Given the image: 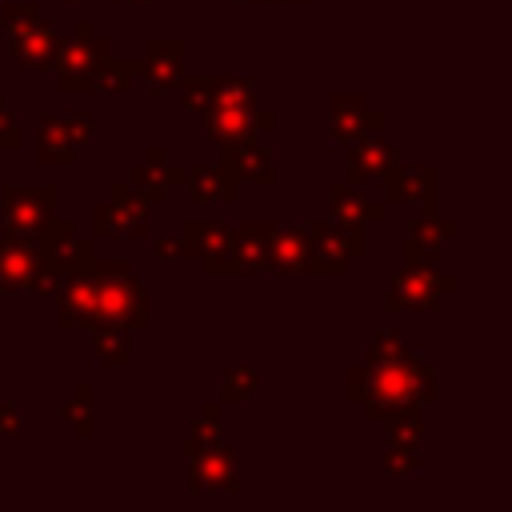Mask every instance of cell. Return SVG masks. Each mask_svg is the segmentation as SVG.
<instances>
[{
  "label": "cell",
  "instance_id": "4316f807",
  "mask_svg": "<svg viewBox=\"0 0 512 512\" xmlns=\"http://www.w3.org/2000/svg\"><path fill=\"white\" fill-rule=\"evenodd\" d=\"M128 188L152 208V204H164L168 200V180H164V164H136L132 172H128Z\"/></svg>",
  "mask_w": 512,
  "mask_h": 512
},
{
  "label": "cell",
  "instance_id": "ba28073f",
  "mask_svg": "<svg viewBox=\"0 0 512 512\" xmlns=\"http://www.w3.org/2000/svg\"><path fill=\"white\" fill-rule=\"evenodd\" d=\"M276 124V112L256 104H208L204 108V144L224 148L232 140H248L256 132H268Z\"/></svg>",
  "mask_w": 512,
  "mask_h": 512
},
{
  "label": "cell",
  "instance_id": "e575fe53",
  "mask_svg": "<svg viewBox=\"0 0 512 512\" xmlns=\"http://www.w3.org/2000/svg\"><path fill=\"white\" fill-rule=\"evenodd\" d=\"M20 432V408L16 400H0V440H12Z\"/></svg>",
  "mask_w": 512,
  "mask_h": 512
},
{
  "label": "cell",
  "instance_id": "8d00e7d4",
  "mask_svg": "<svg viewBox=\"0 0 512 512\" xmlns=\"http://www.w3.org/2000/svg\"><path fill=\"white\" fill-rule=\"evenodd\" d=\"M116 4H160V0H116Z\"/></svg>",
  "mask_w": 512,
  "mask_h": 512
},
{
  "label": "cell",
  "instance_id": "83f0119b",
  "mask_svg": "<svg viewBox=\"0 0 512 512\" xmlns=\"http://www.w3.org/2000/svg\"><path fill=\"white\" fill-rule=\"evenodd\" d=\"M260 392V380L252 368L236 364V368H224V384H220V400L232 404V400H252Z\"/></svg>",
  "mask_w": 512,
  "mask_h": 512
},
{
  "label": "cell",
  "instance_id": "2e32d148",
  "mask_svg": "<svg viewBox=\"0 0 512 512\" xmlns=\"http://www.w3.org/2000/svg\"><path fill=\"white\" fill-rule=\"evenodd\" d=\"M56 296H60V312H56L60 328H92L96 324V280H92V272L64 276Z\"/></svg>",
  "mask_w": 512,
  "mask_h": 512
},
{
  "label": "cell",
  "instance_id": "30bf717a",
  "mask_svg": "<svg viewBox=\"0 0 512 512\" xmlns=\"http://www.w3.org/2000/svg\"><path fill=\"white\" fill-rule=\"evenodd\" d=\"M0 204H4L8 232H36L56 208V188L52 184H32V188L28 184H4Z\"/></svg>",
  "mask_w": 512,
  "mask_h": 512
},
{
  "label": "cell",
  "instance_id": "7402d4cb",
  "mask_svg": "<svg viewBox=\"0 0 512 512\" xmlns=\"http://www.w3.org/2000/svg\"><path fill=\"white\" fill-rule=\"evenodd\" d=\"M452 236H456L452 220H436L432 212H428L424 220H412L408 240H404V256H408V264H436L440 244L452 240Z\"/></svg>",
  "mask_w": 512,
  "mask_h": 512
},
{
  "label": "cell",
  "instance_id": "74e56055",
  "mask_svg": "<svg viewBox=\"0 0 512 512\" xmlns=\"http://www.w3.org/2000/svg\"><path fill=\"white\" fill-rule=\"evenodd\" d=\"M264 4H288V0H264ZM296 4H304V0H296Z\"/></svg>",
  "mask_w": 512,
  "mask_h": 512
},
{
  "label": "cell",
  "instance_id": "44dd1931",
  "mask_svg": "<svg viewBox=\"0 0 512 512\" xmlns=\"http://www.w3.org/2000/svg\"><path fill=\"white\" fill-rule=\"evenodd\" d=\"M328 204H332V220L364 224V228L388 212V204H384V200H372L360 184H336V188L328 192Z\"/></svg>",
  "mask_w": 512,
  "mask_h": 512
},
{
  "label": "cell",
  "instance_id": "e0dca14e",
  "mask_svg": "<svg viewBox=\"0 0 512 512\" xmlns=\"http://www.w3.org/2000/svg\"><path fill=\"white\" fill-rule=\"evenodd\" d=\"M184 40H148L144 56H140V76L148 80V92H168L180 84L184 76Z\"/></svg>",
  "mask_w": 512,
  "mask_h": 512
},
{
  "label": "cell",
  "instance_id": "8fae6325",
  "mask_svg": "<svg viewBox=\"0 0 512 512\" xmlns=\"http://www.w3.org/2000/svg\"><path fill=\"white\" fill-rule=\"evenodd\" d=\"M184 248H188V256H200V268L208 276L232 272V228L224 220H188Z\"/></svg>",
  "mask_w": 512,
  "mask_h": 512
},
{
  "label": "cell",
  "instance_id": "8992f818",
  "mask_svg": "<svg viewBox=\"0 0 512 512\" xmlns=\"http://www.w3.org/2000/svg\"><path fill=\"white\" fill-rule=\"evenodd\" d=\"M112 52V44L104 36H96V24L76 20V36L68 44H60L56 52V84L60 92H88V72L96 68V60Z\"/></svg>",
  "mask_w": 512,
  "mask_h": 512
},
{
  "label": "cell",
  "instance_id": "836d02e7",
  "mask_svg": "<svg viewBox=\"0 0 512 512\" xmlns=\"http://www.w3.org/2000/svg\"><path fill=\"white\" fill-rule=\"evenodd\" d=\"M20 140H24V132H20V116L8 112V108L0 104V148H20Z\"/></svg>",
  "mask_w": 512,
  "mask_h": 512
},
{
  "label": "cell",
  "instance_id": "ac0fdd59",
  "mask_svg": "<svg viewBox=\"0 0 512 512\" xmlns=\"http://www.w3.org/2000/svg\"><path fill=\"white\" fill-rule=\"evenodd\" d=\"M264 268H272V272H312V252H308L304 228L272 224V236H268V248H264Z\"/></svg>",
  "mask_w": 512,
  "mask_h": 512
},
{
  "label": "cell",
  "instance_id": "f546056e",
  "mask_svg": "<svg viewBox=\"0 0 512 512\" xmlns=\"http://www.w3.org/2000/svg\"><path fill=\"white\" fill-rule=\"evenodd\" d=\"M388 424V436H392V444H408V448H420V408H412V412H400V416H392V420H384Z\"/></svg>",
  "mask_w": 512,
  "mask_h": 512
},
{
  "label": "cell",
  "instance_id": "ffe728a7",
  "mask_svg": "<svg viewBox=\"0 0 512 512\" xmlns=\"http://www.w3.org/2000/svg\"><path fill=\"white\" fill-rule=\"evenodd\" d=\"M184 184H188V200L192 204H232L240 196V180L232 176V168L220 160V164H204V168H192L184 172Z\"/></svg>",
  "mask_w": 512,
  "mask_h": 512
},
{
  "label": "cell",
  "instance_id": "d6a6232c",
  "mask_svg": "<svg viewBox=\"0 0 512 512\" xmlns=\"http://www.w3.org/2000/svg\"><path fill=\"white\" fill-rule=\"evenodd\" d=\"M40 164H48V168H72V164H76V148L40 140Z\"/></svg>",
  "mask_w": 512,
  "mask_h": 512
},
{
  "label": "cell",
  "instance_id": "4fadbf2b",
  "mask_svg": "<svg viewBox=\"0 0 512 512\" xmlns=\"http://www.w3.org/2000/svg\"><path fill=\"white\" fill-rule=\"evenodd\" d=\"M436 184H440V172L436 168H412V164H396L380 180L384 204H420L424 216L436 212Z\"/></svg>",
  "mask_w": 512,
  "mask_h": 512
},
{
  "label": "cell",
  "instance_id": "7c38bea8",
  "mask_svg": "<svg viewBox=\"0 0 512 512\" xmlns=\"http://www.w3.org/2000/svg\"><path fill=\"white\" fill-rule=\"evenodd\" d=\"M40 264L32 232H8L0 236V296H16L32 284V272Z\"/></svg>",
  "mask_w": 512,
  "mask_h": 512
},
{
  "label": "cell",
  "instance_id": "d590c367",
  "mask_svg": "<svg viewBox=\"0 0 512 512\" xmlns=\"http://www.w3.org/2000/svg\"><path fill=\"white\" fill-rule=\"evenodd\" d=\"M152 252H156V256H164V260H180V256H188V248H184V236H176V240L160 236V240H152Z\"/></svg>",
  "mask_w": 512,
  "mask_h": 512
},
{
  "label": "cell",
  "instance_id": "7a4b0ae2",
  "mask_svg": "<svg viewBox=\"0 0 512 512\" xmlns=\"http://www.w3.org/2000/svg\"><path fill=\"white\" fill-rule=\"evenodd\" d=\"M92 280H96V324H116L128 332L148 328V292L144 280L124 260H96L92 256Z\"/></svg>",
  "mask_w": 512,
  "mask_h": 512
},
{
  "label": "cell",
  "instance_id": "ab89813d",
  "mask_svg": "<svg viewBox=\"0 0 512 512\" xmlns=\"http://www.w3.org/2000/svg\"><path fill=\"white\" fill-rule=\"evenodd\" d=\"M0 104H4V100H0Z\"/></svg>",
  "mask_w": 512,
  "mask_h": 512
},
{
  "label": "cell",
  "instance_id": "1f68e13d",
  "mask_svg": "<svg viewBox=\"0 0 512 512\" xmlns=\"http://www.w3.org/2000/svg\"><path fill=\"white\" fill-rule=\"evenodd\" d=\"M416 468H420V448H408V444L388 448V472L392 476H412Z\"/></svg>",
  "mask_w": 512,
  "mask_h": 512
},
{
  "label": "cell",
  "instance_id": "603a6c76",
  "mask_svg": "<svg viewBox=\"0 0 512 512\" xmlns=\"http://www.w3.org/2000/svg\"><path fill=\"white\" fill-rule=\"evenodd\" d=\"M276 220H248L232 232V272H256L264 268V248Z\"/></svg>",
  "mask_w": 512,
  "mask_h": 512
},
{
  "label": "cell",
  "instance_id": "5b68a950",
  "mask_svg": "<svg viewBox=\"0 0 512 512\" xmlns=\"http://www.w3.org/2000/svg\"><path fill=\"white\" fill-rule=\"evenodd\" d=\"M456 292V276H444L432 264H408L404 272L392 276L388 284V308H408V312H428L436 308L444 296Z\"/></svg>",
  "mask_w": 512,
  "mask_h": 512
},
{
  "label": "cell",
  "instance_id": "5bb4252c",
  "mask_svg": "<svg viewBox=\"0 0 512 512\" xmlns=\"http://www.w3.org/2000/svg\"><path fill=\"white\" fill-rule=\"evenodd\" d=\"M328 116H332V140L336 144H352L360 136H372L376 128H384V112L368 108L364 96H348V92H336L332 104H328Z\"/></svg>",
  "mask_w": 512,
  "mask_h": 512
},
{
  "label": "cell",
  "instance_id": "3957f363",
  "mask_svg": "<svg viewBox=\"0 0 512 512\" xmlns=\"http://www.w3.org/2000/svg\"><path fill=\"white\" fill-rule=\"evenodd\" d=\"M4 44L24 72H48L60 52V32L36 4H4Z\"/></svg>",
  "mask_w": 512,
  "mask_h": 512
},
{
  "label": "cell",
  "instance_id": "cb8c5ba5",
  "mask_svg": "<svg viewBox=\"0 0 512 512\" xmlns=\"http://www.w3.org/2000/svg\"><path fill=\"white\" fill-rule=\"evenodd\" d=\"M92 136V112L76 108V112H40V140H52V144H84Z\"/></svg>",
  "mask_w": 512,
  "mask_h": 512
},
{
  "label": "cell",
  "instance_id": "484cf974",
  "mask_svg": "<svg viewBox=\"0 0 512 512\" xmlns=\"http://www.w3.org/2000/svg\"><path fill=\"white\" fill-rule=\"evenodd\" d=\"M92 348H96V360L108 364V368H124L132 360V348H128V328H116V324H92Z\"/></svg>",
  "mask_w": 512,
  "mask_h": 512
},
{
  "label": "cell",
  "instance_id": "9a60e30c",
  "mask_svg": "<svg viewBox=\"0 0 512 512\" xmlns=\"http://www.w3.org/2000/svg\"><path fill=\"white\" fill-rule=\"evenodd\" d=\"M348 184H360V188H372L380 184L400 160H396V148L376 140V136H360L348 144Z\"/></svg>",
  "mask_w": 512,
  "mask_h": 512
},
{
  "label": "cell",
  "instance_id": "d4e9b609",
  "mask_svg": "<svg viewBox=\"0 0 512 512\" xmlns=\"http://www.w3.org/2000/svg\"><path fill=\"white\" fill-rule=\"evenodd\" d=\"M140 72V56H112V52H104L100 60H96V68L88 72V92H120L132 76Z\"/></svg>",
  "mask_w": 512,
  "mask_h": 512
},
{
  "label": "cell",
  "instance_id": "f35d334b",
  "mask_svg": "<svg viewBox=\"0 0 512 512\" xmlns=\"http://www.w3.org/2000/svg\"><path fill=\"white\" fill-rule=\"evenodd\" d=\"M68 4H84V0H68Z\"/></svg>",
  "mask_w": 512,
  "mask_h": 512
},
{
  "label": "cell",
  "instance_id": "4dcf8cb0",
  "mask_svg": "<svg viewBox=\"0 0 512 512\" xmlns=\"http://www.w3.org/2000/svg\"><path fill=\"white\" fill-rule=\"evenodd\" d=\"M400 352H404V344H400L396 328H376V332H372L368 360H392V356H400Z\"/></svg>",
  "mask_w": 512,
  "mask_h": 512
},
{
  "label": "cell",
  "instance_id": "277c9868",
  "mask_svg": "<svg viewBox=\"0 0 512 512\" xmlns=\"http://www.w3.org/2000/svg\"><path fill=\"white\" fill-rule=\"evenodd\" d=\"M304 236H308V252H312V272H328V276H340L348 272V264L356 256L368 252V240H364V224H344V220H332V224H304Z\"/></svg>",
  "mask_w": 512,
  "mask_h": 512
},
{
  "label": "cell",
  "instance_id": "d6986e66",
  "mask_svg": "<svg viewBox=\"0 0 512 512\" xmlns=\"http://www.w3.org/2000/svg\"><path fill=\"white\" fill-rule=\"evenodd\" d=\"M220 160L232 168V176H236L240 184H272V180H276L272 156H268L264 144H256V136L224 144V156H220Z\"/></svg>",
  "mask_w": 512,
  "mask_h": 512
},
{
  "label": "cell",
  "instance_id": "52a82bcc",
  "mask_svg": "<svg viewBox=\"0 0 512 512\" xmlns=\"http://www.w3.org/2000/svg\"><path fill=\"white\" fill-rule=\"evenodd\" d=\"M92 228L100 240H140L148 236V204L128 184H112V196L92 208Z\"/></svg>",
  "mask_w": 512,
  "mask_h": 512
},
{
  "label": "cell",
  "instance_id": "f1b7e54d",
  "mask_svg": "<svg viewBox=\"0 0 512 512\" xmlns=\"http://www.w3.org/2000/svg\"><path fill=\"white\" fill-rule=\"evenodd\" d=\"M60 416L72 424V432L80 440H88L92 436V388H76V396L60 408Z\"/></svg>",
  "mask_w": 512,
  "mask_h": 512
},
{
  "label": "cell",
  "instance_id": "6da1fadb",
  "mask_svg": "<svg viewBox=\"0 0 512 512\" xmlns=\"http://www.w3.org/2000/svg\"><path fill=\"white\" fill-rule=\"evenodd\" d=\"M348 400L364 404L368 420L384 424L400 412H412V408H424L428 400H436V376L412 348H404L392 360H368L364 368H352Z\"/></svg>",
  "mask_w": 512,
  "mask_h": 512
},
{
  "label": "cell",
  "instance_id": "9c48e42d",
  "mask_svg": "<svg viewBox=\"0 0 512 512\" xmlns=\"http://www.w3.org/2000/svg\"><path fill=\"white\" fill-rule=\"evenodd\" d=\"M188 452V488L200 492V496H212V492H236V456H232V444H224L220 436L208 440V444H196V448H184Z\"/></svg>",
  "mask_w": 512,
  "mask_h": 512
}]
</instances>
